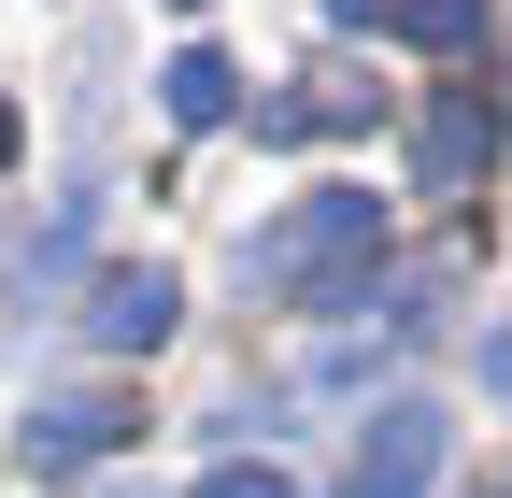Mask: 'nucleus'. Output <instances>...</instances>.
Listing matches in <instances>:
<instances>
[{
  "mask_svg": "<svg viewBox=\"0 0 512 498\" xmlns=\"http://www.w3.org/2000/svg\"><path fill=\"white\" fill-rule=\"evenodd\" d=\"M370 257H384V200L370 185H313V200H285L242 242V285L285 299V314H342V299L370 285Z\"/></svg>",
  "mask_w": 512,
  "mask_h": 498,
  "instance_id": "1",
  "label": "nucleus"
},
{
  "mask_svg": "<svg viewBox=\"0 0 512 498\" xmlns=\"http://www.w3.org/2000/svg\"><path fill=\"white\" fill-rule=\"evenodd\" d=\"M441 456H456V413H441V399H384V413H370V442H356V484H342V498H427Z\"/></svg>",
  "mask_w": 512,
  "mask_h": 498,
  "instance_id": "2",
  "label": "nucleus"
},
{
  "mask_svg": "<svg viewBox=\"0 0 512 498\" xmlns=\"http://www.w3.org/2000/svg\"><path fill=\"white\" fill-rule=\"evenodd\" d=\"M171 328H185V285H171L157 257H128V271L86 285V342H100V356H157Z\"/></svg>",
  "mask_w": 512,
  "mask_h": 498,
  "instance_id": "3",
  "label": "nucleus"
},
{
  "mask_svg": "<svg viewBox=\"0 0 512 498\" xmlns=\"http://www.w3.org/2000/svg\"><path fill=\"white\" fill-rule=\"evenodd\" d=\"M128 427H143V413H128L114 385H72V399H29V427H15V456H29V470H100V456L128 442Z\"/></svg>",
  "mask_w": 512,
  "mask_h": 498,
  "instance_id": "4",
  "label": "nucleus"
},
{
  "mask_svg": "<svg viewBox=\"0 0 512 498\" xmlns=\"http://www.w3.org/2000/svg\"><path fill=\"white\" fill-rule=\"evenodd\" d=\"M484 157H498V114H484V86H441V100H427V129H413V185H427V200H456Z\"/></svg>",
  "mask_w": 512,
  "mask_h": 498,
  "instance_id": "5",
  "label": "nucleus"
},
{
  "mask_svg": "<svg viewBox=\"0 0 512 498\" xmlns=\"http://www.w3.org/2000/svg\"><path fill=\"white\" fill-rule=\"evenodd\" d=\"M157 100H171V129H214V114L242 100V72H228V57H214V43H185V57H171V72H157Z\"/></svg>",
  "mask_w": 512,
  "mask_h": 498,
  "instance_id": "6",
  "label": "nucleus"
},
{
  "mask_svg": "<svg viewBox=\"0 0 512 498\" xmlns=\"http://www.w3.org/2000/svg\"><path fill=\"white\" fill-rule=\"evenodd\" d=\"M384 29L427 43V57H470V43H484V0H384Z\"/></svg>",
  "mask_w": 512,
  "mask_h": 498,
  "instance_id": "7",
  "label": "nucleus"
},
{
  "mask_svg": "<svg viewBox=\"0 0 512 498\" xmlns=\"http://www.w3.org/2000/svg\"><path fill=\"white\" fill-rule=\"evenodd\" d=\"M200 498H299L285 470H200Z\"/></svg>",
  "mask_w": 512,
  "mask_h": 498,
  "instance_id": "8",
  "label": "nucleus"
},
{
  "mask_svg": "<svg viewBox=\"0 0 512 498\" xmlns=\"http://www.w3.org/2000/svg\"><path fill=\"white\" fill-rule=\"evenodd\" d=\"M328 15H342V29H384V0H328Z\"/></svg>",
  "mask_w": 512,
  "mask_h": 498,
  "instance_id": "9",
  "label": "nucleus"
},
{
  "mask_svg": "<svg viewBox=\"0 0 512 498\" xmlns=\"http://www.w3.org/2000/svg\"><path fill=\"white\" fill-rule=\"evenodd\" d=\"M185 15H200V0H185Z\"/></svg>",
  "mask_w": 512,
  "mask_h": 498,
  "instance_id": "10",
  "label": "nucleus"
}]
</instances>
